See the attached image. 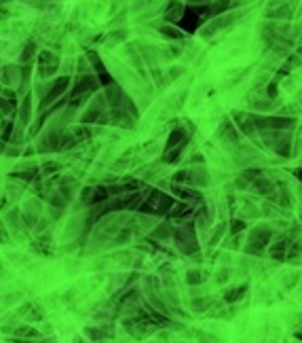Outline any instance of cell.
I'll list each match as a JSON object with an SVG mask.
<instances>
[{
  "mask_svg": "<svg viewBox=\"0 0 302 343\" xmlns=\"http://www.w3.org/2000/svg\"><path fill=\"white\" fill-rule=\"evenodd\" d=\"M13 129H15V121L11 119V117H5V119H0V140H3L5 144H9V142H11Z\"/></svg>",
  "mask_w": 302,
  "mask_h": 343,
  "instance_id": "obj_5",
  "label": "cell"
},
{
  "mask_svg": "<svg viewBox=\"0 0 302 343\" xmlns=\"http://www.w3.org/2000/svg\"><path fill=\"white\" fill-rule=\"evenodd\" d=\"M0 242H9V233H7V222L0 220Z\"/></svg>",
  "mask_w": 302,
  "mask_h": 343,
  "instance_id": "obj_11",
  "label": "cell"
},
{
  "mask_svg": "<svg viewBox=\"0 0 302 343\" xmlns=\"http://www.w3.org/2000/svg\"><path fill=\"white\" fill-rule=\"evenodd\" d=\"M15 108H17V106H15V104H11V102L3 96V93H0V119H5V117H11V115L15 112Z\"/></svg>",
  "mask_w": 302,
  "mask_h": 343,
  "instance_id": "obj_6",
  "label": "cell"
},
{
  "mask_svg": "<svg viewBox=\"0 0 302 343\" xmlns=\"http://www.w3.org/2000/svg\"><path fill=\"white\" fill-rule=\"evenodd\" d=\"M36 53H38V45H36V41H28L26 45H23L21 53H19V62L21 64H30L36 57Z\"/></svg>",
  "mask_w": 302,
  "mask_h": 343,
  "instance_id": "obj_4",
  "label": "cell"
},
{
  "mask_svg": "<svg viewBox=\"0 0 302 343\" xmlns=\"http://www.w3.org/2000/svg\"><path fill=\"white\" fill-rule=\"evenodd\" d=\"M59 168H62V165H59L57 161H47L45 165H42V174L47 176V174H53V172H57Z\"/></svg>",
  "mask_w": 302,
  "mask_h": 343,
  "instance_id": "obj_9",
  "label": "cell"
},
{
  "mask_svg": "<svg viewBox=\"0 0 302 343\" xmlns=\"http://www.w3.org/2000/svg\"><path fill=\"white\" fill-rule=\"evenodd\" d=\"M59 68V57L53 51H40L38 53V66H36V72L40 79H51Z\"/></svg>",
  "mask_w": 302,
  "mask_h": 343,
  "instance_id": "obj_1",
  "label": "cell"
},
{
  "mask_svg": "<svg viewBox=\"0 0 302 343\" xmlns=\"http://www.w3.org/2000/svg\"><path fill=\"white\" fill-rule=\"evenodd\" d=\"M0 93H3V96L11 102V104H15L17 106V91H13V89H11V87H7V85H3V87H0Z\"/></svg>",
  "mask_w": 302,
  "mask_h": 343,
  "instance_id": "obj_7",
  "label": "cell"
},
{
  "mask_svg": "<svg viewBox=\"0 0 302 343\" xmlns=\"http://www.w3.org/2000/svg\"><path fill=\"white\" fill-rule=\"evenodd\" d=\"M0 3H3V5H7V3H11V0H0Z\"/></svg>",
  "mask_w": 302,
  "mask_h": 343,
  "instance_id": "obj_12",
  "label": "cell"
},
{
  "mask_svg": "<svg viewBox=\"0 0 302 343\" xmlns=\"http://www.w3.org/2000/svg\"><path fill=\"white\" fill-rule=\"evenodd\" d=\"M21 81V66H15V64H7L0 68V83L7 87H13V85H19Z\"/></svg>",
  "mask_w": 302,
  "mask_h": 343,
  "instance_id": "obj_2",
  "label": "cell"
},
{
  "mask_svg": "<svg viewBox=\"0 0 302 343\" xmlns=\"http://www.w3.org/2000/svg\"><path fill=\"white\" fill-rule=\"evenodd\" d=\"M161 32L165 34V36H171V39H180V36H182V34H180L176 28H171V26H163Z\"/></svg>",
  "mask_w": 302,
  "mask_h": 343,
  "instance_id": "obj_10",
  "label": "cell"
},
{
  "mask_svg": "<svg viewBox=\"0 0 302 343\" xmlns=\"http://www.w3.org/2000/svg\"><path fill=\"white\" fill-rule=\"evenodd\" d=\"M17 123L19 127H28L30 119H32V96L26 93V96H21V102H19V112H17Z\"/></svg>",
  "mask_w": 302,
  "mask_h": 343,
  "instance_id": "obj_3",
  "label": "cell"
},
{
  "mask_svg": "<svg viewBox=\"0 0 302 343\" xmlns=\"http://www.w3.org/2000/svg\"><path fill=\"white\" fill-rule=\"evenodd\" d=\"M7 193H9V195H11V199L15 202V199L23 193V184H15V182H11V184L7 186Z\"/></svg>",
  "mask_w": 302,
  "mask_h": 343,
  "instance_id": "obj_8",
  "label": "cell"
}]
</instances>
